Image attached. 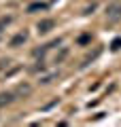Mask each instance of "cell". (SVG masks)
I'll list each match as a JSON object with an SVG mask.
<instances>
[{
    "instance_id": "obj_6",
    "label": "cell",
    "mask_w": 121,
    "mask_h": 127,
    "mask_svg": "<svg viewBox=\"0 0 121 127\" xmlns=\"http://www.w3.org/2000/svg\"><path fill=\"white\" fill-rule=\"evenodd\" d=\"M49 9V2H34V4H30L28 6V13H38V11H47Z\"/></svg>"
},
{
    "instance_id": "obj_10",
    "label": "cell",
    "mask_w": 121,
    "mask_h": 127,
    "mask_svg": "<svg viewBox=\"0 0 121 127\" xmlns=\"http://www.w3.org/2000/svg\"><path fill=\"white\" fill-rule=\"evenodd\" d=\"M113 51H117V49H121V38H117V40H113Z\"/></svg>"
},
{
    "instance_id": "obj_9",
    "label": "cell",
    "mask_w": 121,
    "mask_h": 127,
    "mask_svg": "<svg viewBox=\"0 0 121 127\" xmlns=\"http://www.w3.org/2000/svg\"><path fill=\"white\" fill-rule=\"evenodd\" d=\"M13 21V17H0V32H4V28Z\"/></svg>"
},
{
    "instance_id": "obj_2",
    "label": "cell",
    "mask_w": 121,
    "mask_h": 127,
    "mask_svg": "<svg viewBox=\"0 0 121 127\" xmlns=\"http://www.w3.org/2000/svg\"><path fill=\"white\" fill-rule=\"evenodd\" d=\"M53 28H55V21H53V19H43V21H38L36 30H38V34H49Z\"/></svg>"
},
{
    "instance_id": "obj_1",
    "label": "cell",
    "mask_w": 121,
    "mask_h": 127,
    "mask_svg": "<svg viewBox=\"0 0 121 127\" xmlns=\"http://www.w3.org/2000/svg\"><path fill=\"white\" fill-rule=\"evenodd\" d=\"M104 15H106L108 23H119L121 21V2H111L106 6V11H104Z\"/></svg>"
},
{
    "instance_id": "obj_7",
    "label": "cell",
    "mask_w": 121,
    "mask_h": 127,
    "mask_svg": "<svg viewBox=\"0 0 121 127\" xmlns=\"http://www.w3.org/2000/svg\"><path fill=\"white\" fill-rule=\"evenodd\" d=\"M30 91H32L30 85H21L17 91H15V95H30Z\"/></svg>"
},
{
    "instance_id": "obj_5",
    "label": "cell",
    "mask_w": 121,
    "mask_h": 127,
    "mask_svg": "<svg viewBox=\"0 0 121 127\" xmlns=\"http://www.w3.org/2000/svg\"><path fill=\"white\" fill-rule=\"evenodd\" d=\"M26 40H28V32H19V34H17V36H15L13 40L9 42V45L13 47V49H17V47H19V45H23Z\"/></svg>"
},
{
    "instance_id": "obj_8",
    "label": "cell",
    "mask_w": 121,
    "mask_h": 127,
    "mask_svg": "<svg viewBox=\"0 0 121 127\" xmlns=\"http://www.w3.org/2000/svg\"><path fill=\"white\" fill-rule=\"evenodd\" d=\"M66 55H68V49H62V51H60V53H58V55L53 57V64H60V62H62L64 57H66Z\"/></svg>"
},
{
    "instance_id": "obj_11",
    "label": "cell",
    "mask_w": 121,
    "mask_h": 127,
    "mask_svg": "<svg viewBox=\"0 0 121 127\" xmlns=\"http://www.w3.org/2000/svg\"><path fill=\"white\" fill-rule=\"evenodd\" d=\"M91 11H96V4H91V6H87V9H85V15H89Z\"/></svg>"
},
{
    "instance_id": "obj_3",
    "label": "cell",
    "mask_w": 121,
    "mask_h": 127,
    "mask_svg": "<svg viewBox=\"0 0 121 127\" xmlns=\"http://www.w3.org/2000/svg\"><path fill=\"white\" fill-rule=\"evenodd\" d=\"M62 45V40H51V42H47V45H43V49H36L34 51V57H43V55L47 53V51H51V49H55V47H60Z\"/></svg>"
},
{
    "instance_id": "obj_4",
    "label": "cell",
    "mask_w": 121,
    "mask_h": 127,
    "mask_svg": "<svg viewBox=\"0 0 121 127\" xmlns=\"http://www.w3.org/2000/svg\"><path fill=\"white\" fill-rule=\"evenodd\" d=\"M13 102H15V91H2L0 93V108L13 104Z\"/></svg>"
}]
</instances>
